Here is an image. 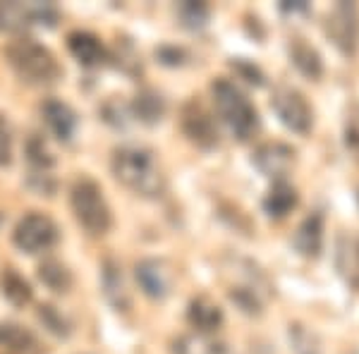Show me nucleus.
<instances>
[{
    "instance_id": "nucleus-1",
    "label": "nucleus",
    "mask_w": 359,
    "mask_h": 354,
    "mask_svg": "<svg viewBox=\"0 0 359 354\" xmlns=\"http://www.w3.org/2000/svg\"><path fill=\"white\" fill-rule=\"evenodd\" d=\"M113 177L130 189L132 194L144 199H158L165 194L168 179L158 158L151 149L144 147H120L113 151L111 158Z\"/></svg>"
},
{
    "instance_id": "nucleus-2",
    "label": "nucleus",
    "mask_w": 359,
    "mask_h": 354,
    "mask_svg": "<svg viewBox=\"0 0 359 354\" xmlns=\"http://www.w3.org/2000/svg\"><path fill=\"white\" fill-rule=\"evenodd\" d=\"M5 57L17 77L32 86H48L60 79L62 69L57 65L55 55L34 39L20 36L10 41L5 46Z\"/></svg>"
},
{
    "instance_id": "nucleus-3",
    "label": "nucleus",
    "mask_w": 359,
    "mask_h": 354,
    "mask_svg": "<svg viewBox=\"0 0 359 354\" xmlns=\"http://www.w3.org/2000/svg\"><path fill=\"white\" fill-rule=\"evenodd\" d=\"M211 94L221 120L240 142H249L257 135L259 127H262L259 110L254 108V103L245 96L240 86L233 84L230 79H216L211 84Z\"/></svg>"
},
{
    "instance_id": "nucleus-4",
    "label": "nucleus",
    "mask_w": 359,
    "mask_h": 354,
    "mask_svg": "<svg viewBox=\"0 0 359 354\" xmlns=\"http://www.w3.org/2000/svg\"><path fill=\"white\" fill-rule=\"evenodd\" d=\"M69 208L86 235L103 237L113 225V213L103 196L101 184L91 177H79L69 189Z\"/></svg>"
},
{
    "instance_id": "nucleus-5",
    "label": "nucleus",
    "mask_w": 359,
    "mask_h": 354,
    "mask_svg": "<svg viewBox=\"0 0 359 354\" xmlns=\"http://www.w3.org/2000/svg\"><path fill=\"white\" fill-rule=\"evenodd\" d=\"M60 240V230H57L55 220L46 213L32 211L20 218V223L13 230V242L17 249L27 254H43L53 249Z\"/></svg>"
},
{
    "instance_id": "nucleus-6",
    "label": "nucleus",
    "mask_w": 359,
    "mask_h": 354,
    "mask_svg": "<svg viewBox=\"0 0 359 354\" xmlns=\"http://www.w3.org/2000/svg\"><path fill=\"white\" fill-rule=\"evenodd\" d=\"M271 108L276 110L278 120L294 135H306L314 125V110L302 91L292 86H278L271 98Z\"/></svg>"
},
{
    "instance_id": "nucleus-7",
    "label": "nucleus",
    "mask_w": 359,
    "mask_h": 354,
    "mask_svg": "<svg viewBox=\"0 0 359 354\" xmlns=\"http://www.w3.org/2000/svg\"><path fill=\"white\" fill-rule=\"evenodd\" d=\"M57 10L50 3H0V32L22 34L32 25L53 27Z\"/></svg>"
},
{
    "instance_id": "nucleus-8",
    "label": "nucleus",
    "mask_w": 359,
    "mask_h": 354,
    "mask_svg": "<svg viewBox=\"0 0 359 354\" xmlns=\"http://www.w3.org/2000/svg\"><path fill=\"white\" fill-rule=\"evenodd\" d=\"M180 125L182 132L187 135V139L192 144H196L199 149H216L218 147V127L213 115L204 108V103L187 101L182 106V115H180Z\"/></svg>"
},
{
    "instance_id": "nucleus-9",
    "label": "nucleus",
    "mask_w": 359,
    "mask_h": 354,
    "mask_svg": "<svg viewBox=\"0 0 359 354\" xmlns=\"http://www.w3.org/2000/svg\"><path fill=\"white\" fill-rule=\"evenodd\" d=\"M233 275L237 280L228 290L230 299H233L242 311L262 313L264 299H266V294H269V282H266V278L257 271V266H252V264H249V271L245 275H242L240 268L235 266Z\"/></svg>"
},
{
    "instance_id": "nucleus-10",
    "label": "nucleus",
    "mask_w": 359,
    "mask_h": 354,
    "mask_svg": "<svg viewBox=\"0 0 359 354\" xmlns=\"http://www.w3.org/2000/svg\"><path fill=\"white\" fill-rule=\"evenodd\" d=\"M326 32L340 53L355 55L359 48V13L352 3H340L328 17Z\"/></svg>"
},
{
    "instance_id": "nucleus-11",
    "label": "nucleus",
    "mask_w": 359,
    "mask_h": 354,
    "mask_svg": "<svg viewBox=\"0 0 359 354\" xmlns=\"http://www.w3.org/2000/svg\"><path fill=\"white\" fill-rule=\"evenodd\" d=\"M137 282L142 292L151 299H165L172 287V271L161 259H144L135 266Z\"/></svg>"
},
{
    "instance_id": "nucleus-12",
    "label": "nucleus",
    "mask_w": 359,
    "mask_h": 354,
    "mask_svg": "<svg viewBox=\"0 0 359 354\" xmlns=\"http://www.w3.org/2000/svg\"><path fill=\"white\" fill-rule=\"evenodd\" d=\"M292 161H294V151L287 147V144H280V142L264 144V147H259L257 154H254V165H257L266 177L273 179V182L285 179L287 170L292 168Z\"/></svg>"
},
{
    "instance_id": "nucleus-13",
    "label": "nucleus",
    "mask_w": 359,
    "mask_h": 354,
    "mask_svg": "<svg viewBox=\"0 0 359 354\" xmlns=\"http://www.w3.org/2000/svg\"><path fill=\"white\" fill-rule=\"evenodd\" d=\"M41 118L48 132L53 135L57 142H69L77 132V113L67 106L65 101H57V98H48L41 103Z\"/></svg>"
},
{
    "instance_id": "nucleus-14",
    "label": "nucleus",
    "mask_w": 359,
    "mask_h": 354,
    "mask_svg": "<svg viewBox=\"0 0 359 354\" xmlns=\"http://www.w3.org/2000/svg\"><path fill=\"white\" fill-rule=\"evenodd\" d=\"M67 48L72 53L74 60L84 67H98L106 62V46L101 43V39L94 36L89 32H72L67 36Z\"/></svg>"
},
{
    "instance_id": "nucleus-15",
    "label": "nucleus",
    "mask_w": 359,
    "mask_h": 354,
    "mask_svg": "<svg viewBox=\"0 0 359 354\" xmlns=\"http://www.w3.org/2000/svg\"><path fill=\"white\" fill-rule=\"evenodd\" d=\"M0 347L13 354H43V345L36 335L20 323H0Z\"/></svg>"
},
{
    "instance_id": "nucleus-16",
    "label": "nucleus",
    "mask_w": 359,
    "mask_h": 354,
    "mask_svg": "<svg viewBox=\"0 0 359 354\" xmlns=\"http://www.w3.org/2000/svg\"><path fill=\"white\" fill-rule=\"evenodd\" d=\"M292 245L302 257L316 259L323 249V216L321 213H311L309 218H304L299 223L297 232L292 237Z\"/></svg>"
},
{
    "instance_id": "nucleus-17",
    "label": "nucleus",
    "mask_w": 359,
    "mask_h": 354,
    "mask_svg": "<svg viewBox=\"0 0 359 354\" xmlns=\"http://www.w3.org/2000/svg\"><path fill=\"white\" fill-rule=\"evenodd\" d=\"M187 318H189V323H192V328L199 330L201 335L216 333V330L223 326L221 306H218L216 301H211L208 297L192 299V304H189V311H187Z\"/></svg>"
},
{
    "instance_id": "nucleus-18",
    "label": "nucleus",
    "mask_w": 359,
    "mask_h": 354,
    "mask_svg": "<svg viewBox=\"0 0 359 354\" xmlns=\"http://www.w3.org/2000/svg\"><path fill=\"white\" fill-rule=\"evenodd\" d=\"M103 294L113 304L115 311H127L132 306L130 290H127L123 271H120V266L115 261H106L103 264Z\"/></svg>"
},
{
    "instance_id": "nucleus-19",
    "label": "nucleus",
    "mask_w": 359,
    "mask_h": 354,
    "mask_svg": "<svg viewBox=\"0 0 359 354\" xmlns=\"http://www.w3.org/2000/svg\"><path fill=\"white\" fill-rule=\"evenodd\" d=\"M335 264H338V271L347 280V285L359 290V237H340Z\"/></svg>"
},
{
    "instance_id": "nucleus-20",
    "label": "nucleus",
    "mask_w": 359,
    "mask_h": 354,
    "mask_svg": "<svg viewBox=\"0 0 359 354\" xmlns=\"http://www.w3.org/2000/svg\"><path fill=\"white\" fill-rule=\"evenodd\" d=\"M290 60L292 65L309 79H318L323 74V60L314 46H309L304 39H292L290 41Z\"/></svg>"
},
{
    "instance_id": "nucleus-21",
    "label": "nucleus",
    "mask_w": 359,
    "mask_h": 354,
    "mask_svg": "<svg viewBox=\"0 0 359 354\" xmlns=\"http://www.w3.org/2000/svg\"><path fill=\"white\" fill-rule=\"evenodd\" d=\"M297 191H294L292 184H287L285 179H278V182H273V187L269 189V194H266L264 211L271 218H285L297 206Z\"/></svg>"
},
{
    "instance_id": "nucleus-22",
    "label": "nucleus",
    "mask_w": 359,
    "mask_h": 354,
    "mask_svg": "<svg viewBox=\"0 0 359 354\" xmlns=\"http://www.w3.org/2000/svg\"><path fill=\"white\" fill-rule=\"evenodd\" d=\"M0 290H3V297L15 306H27L32 301V287L15 268H3V273H0Z\"/></svg>"
},
{
    "instance_id": "nucleus-23",
    "label": "nucleus",
    "mask_w": 359,
    "mask_h": 354,
    "mask_svg": "<svg viewBox=\"0 0 359 354\" xmlns=\"http://www.w3.org/2000/svg\"><path fill=\"white\" fill-rule=\"evenodd\" d=\"M135 113L139 115L142 123H161V118L165 115V101L156 91H144L135 101Z\"/></svg>"
},
{
    "instance_id": "nucleus-24",
    "label": "nucleus",
    "mask_w": 359,
    "mask_h": 354,
    "mask_svg": "<svg viewBox=\"0 0 359 354\" xmlns=\"http://www.w3.org/2000/svg\"><path fill=\"white\" fill-rule=\"evenodd\" d=\"M39 278L48 285L53 292H67L69 285H72V275L60 261H46L39 268Z\"/></svg>"
},
{
    "instance_id": "nucleus-25",
    "label": "nucleus",
    "mask_w": 359,
    "mask_h": 354,
    "mask_svg": "<svg viewBox=\"0 0 359 354\" xmlns=\"http://www.w3.org/2000/svg\"><path fill=\"white\" fill-rule=\"evenodd\" d=\"M177 15H180V20H182L184 27L201 29L208 20V8L204 3H184L177 8Z\"/></svg>"
},
{
    "instance_id": "nucleus-26",
    "label": "nucleus",
    "mask_w": 359,
    "mask_h": 354,
    "mask_svg": "<svg viewBox=\"0 0 359 354\" xmlns=\"http://www.w3.org/2000/svg\"><path fill=\"white\" fill-rule=\"evenodd\" d=\"M13 163V132L8 120L0 115V168Z\"/></svg>"
},
{
    "instance_id": "nucleus-27",
    "label": "nucleus",
    "mask_w": 359,
    "mask_h": 354,
    "mask_svg": "<svg viewBox=\"0 0 359 354\" xmlns=\"http://www.w3.org/2000/svg\"><path fill=\"white\" fill-rule=\"evenodd\" d=\"M41 321L48 326V330H53L55 335H60V338H65V335H69V328H67V323H65V318L57 313L53 306H41Z\"/></svg>"
},
{
    "instance_id": "nucleus-28",
    "label": "nucleus",
    "mask_w": 359,
    "mask_h": 354,
    "mask_svg": "<svg viewBox=\"0 0 359 354\" xmlns=\"http://www.w3.org/2000/svg\"><path fill=\"white\" fill-rule=\"evenodd\" d=\"M311 338H314V335H309L306 330H302V326H294V345H297L299 354H318V347H314V345L309 347Z\"/></svg>"
},
{
    "instance_id": "nucleus-29",
    "label": "nucleus",
    "mask_w": 359,
    "mask_h": 354,
    "mask_svg": "<svg viewBox=\"0 0 359 354\" xmlns=\"http://www.w3.org/2000/svg\"><path fill=\"white\" fill-rule=\"evenodd\" d=\"M180 354H223L221 350H216L213 345H206V342H192V347H182Z\"/></svg>"
},
{
    "instance_id": "nucleus-30",
    "label": "nucleus",
    "mask_w": 359,
    "mask_h": 354,
    "mask_svg": "<svg viewBox=\"0 0 359 354\" xmlns=\"http://www.w3.org/2000/svg\"><path fill=\"white\" fill-rule=\"evenodd\" d=\"M352 354H359V352H352Z\"/></svg>"
}]
</instances>
